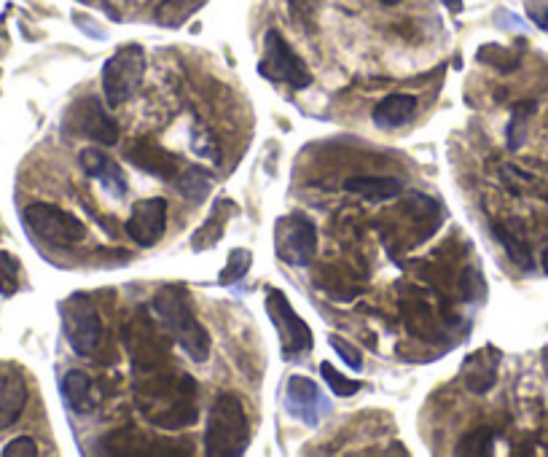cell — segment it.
<instances>
[{"label":"cell","mask_w":548,"mask_h":457,"mask_svg":"<svg viewBox=\"0 0 548 457\" xmlns=\"http://www.w3.org/2000/svg\"><path fill=\"white\" fill-rule=\"evenodd\" d=\"M250 267H253V253L245 251V248H234L229 253V261H226V267L221 272V285H237L242 277L248 275Z\"/></svg>","instance_id":"27"},{"label":"cell","mask_w":548,"mask_h":457,"mask_svg":"<svg viewBox=\"0 0 548 457\" xmlns=\"http://www.w3.org/2000/svg\"><path fill=\"white\" fill-rule=\"evenodd\" d=\"M417 113V97L411 95H390L385 100H379L371 111V119L382 130H398L411 116Z\"/></svg>","instance_id":"20"},{"label":"cell","mask_w":548,"mask_h":457,"mask_svg":"<svg viewBox=\"0 0 548 457\" xmlns=\"http://www.w3.org/2000/svg\"><path fill=\"white\" fill-rule=\"evenodd\" d=\"M22 221H25L27 229L38 240L46 242V245H54V248H70V245H78L86 237L84 224L73 213L46 205V202L27 205L25 213H22Z\"/></svg>","instance_id":"6"},{"label":"cell","mask_w":548,"mask_h":457,"mask_svg":"<svg viewBox=\"0 0 548 457\" xmlns=\"http://www.w3.org/2000/svg\"><path fill=\"white\" fill-rule=\"evenodd\" d=\"M441 3H444L452 14H460V11H463V0H441Z\"/></svg>","instance_id":"35"},{"label":"cell","mask_w":548,"mask_h":457,"mask_svg":"<svg viewBox=\"0 0 548 457\" xmlns=\"http://www.w3.org/2000/svg\"><path fill=\"white\" fill-rule=\"evenodd\" d=\"M540 361H543V369H546V374H548V347L543 350V353H540Z\"/></svg>","instance_id":"36"},{"label":"cell","mask_w":548,"mask_h":457,"mask_svg":"<svg viewBox=\"0 0 548 457\" xmlns=\"http://www.w3.org/2000/svg\"><path fill=\"white\" fill-rule=\"evenodd\" d=\"M175 189H178L183 197L189 199V202H197V205H202V202L210 197L213 178H210V173H207L205 167L194 164V167H189L186 173L175 178Z\"/></svg>","instance_id":"23"},{"label":"cell","mask_w":548,"mask_h":457,"mask_svg":"<svg viewBox=\"0 0 548 457\" xmlns=\"http://www.w3.org/2000/svg\"><path fill=\"white\" fill-rule=\"evenodd\" d=\"M78 164L84 167V173L89 178H95L97 183H103V189L111 197H124L127 194V178L121 173V167L113 162L111 156H105L100 148H84L78 156Z\"/></svg>","instance_id":"17"},{"label":"cell","mask_w":548,"mask_h":457,"mask_svg":"<svg viewBox=\"0 0 548 457\" xmlns=\"http://www.w3.org/2000/svg\"><path fill=\"white\" fill-rule=\"evenodd\" d=\"M62 331L76 355H92L103 339V320L95 302L86 294H73L60 304Z\"/></svg>","instance_id":"5"},{"label":"cell","mask_w":548,"mask_h":457,"mask_svg":"<svg viewBox=\"0 0 548 457\" xmlns=\"http://www.w3.org/2000/svg\"><path fill=\"white\" fill-rule=\"evenodd\" d=\"M19 288V261L0 251V296H14Z\"/></svg>","instance_id":"29"},{"label":"cell","mask_w":548,"mask_h":457,"mask_svg":"<svg viewBox=\"0 0 548 457\" xmlns=\"http://www.w3.org/2000/svg\"><path fill=\"white\" fill-rule=\"evenodd\" d=\"M540 264H543V269H546V275H548V251H543V259H540Z\"/></svg>","instance_id":"37"},{"label":"cell","mask_w":548,"mask_h":457,"mask_svg":"<svg viewBox=\"0 0 548 457\" xmlns=\"http://www.w3.org/2000/svg\"><path fill=\"white\" fill-rule=\"evenodd\" d=\"M288 3H291L293 17H299V19H309L312 14H315L317 6H320V0H288Z\"/></svg>","instance_id":"34"},{"label":"cell","mask_w":548,"mask_h":457,"mask_svg":"<svg viewBox=\"0 0 548 457\" xmlns=\"http://www.w3.org/2000/svg\"><path fill=\"white\" fill-rule=\"evenodd\" d=\"M266 312H269L272 326L277 328L280 353H283L285 361H293V358H299V355L312 350V328L299 318V312L293 310L283 291L272 288L266 294Z\"/></svg>","instance_id":"10"},{"label":"cell","mask_w":548,"mask_h":457,"mask_svg":"<svg viewBox=\"0 0 548 457\" xmlns=\"http://www.w3.org/2000/svg\"><path fill=\"white\" fill-rule=\"evenodd\" d=\"M535 113V103L532 100H522L511 108V121H508V148L516 151L522 148L524 138H527V121Z\"/></svg>","instance_id":"26"},{"label":"cell","mask_w":548,"mask_h":457,"mask_svg":"<svg viewBox=\"0 0 548 457\" xmlns=\"http://www.w3.org/2000/svg\"><path fill=\"white\" fill-rule=\"evenodd\" d=\"M524 9H527V17L532 19V25L540 27V30H548V0H527Z\"/></svg>","instance_id":"33"},{"label":"cell","mask_w":548,"mask_h":457,"mask_svg":"<svg viewBox=\"0 0 548 457\" xmlns=\"http://www.w3.org/2000/svg\"><path fill=\"white\" fill-rule=\"evenodd\" d=\"M65 130L76 138H86L100 146H116L119 143V124L113 119L103 100L95 95L78 97L65 113Z\"/></svg>","instance_id":"7"},{"label":"cell","mask_w":548,"mask_h":457,"mask_svg":"<svg viewBox=\"0 0 548 457\" xmlns=\"http://www.w3.org/2000/svg\"><path fill=\"white\" fill-rule=\"evenodd\" d=\"M320 377L328 382V388L334 390L336 396L339 398H347V396H355L360 390V382L358 380H347L344 374H339V371L331 366L328 361L320 363Z\"/></svg>","instance_id":"28"},{"label":"cell","mask_w":548,"mask_h":457,"mask_svg":"<svg viewBox=\"0 0 548 457\" xmlns=\"http://www.w3.org/2000/svg\"><path fill=\"white\" fill-rule=\"evenodd\" d=\"M492 234H495V240L506 248L508 259L514 261L516 267L524 269V272H530V269L535 267L530 242H527L524 226L519 224V221H503V224H495L492 226Z\"/></svg>","instance_id":"18"},{"label":"cell","mask_w":548,"mask_h":457,"mask_svg":"<svg viewBox=\"0 0 548 457\" xmlns=\"http://www.w3.org/2000/svg\"><path fill=\"white\" fill-rule=\"evenodd\" d=\"M151 304H154L156 318L162 320L180 350L194 363H205L210 358V334L191 310L189 294L180 285H167L154 296Z\"/></svg>","instance_id":"2"},{"label":"cell","mask_w":548,"mask_h":457,"mask_svg":"<svg viewBox=\"0 0 548 457\" xmlns=\"http://www.w3.org/2000/svg\"><path fill=\"white\" fill-rule=\"evenodd\" d=\"M285 409L291 417L315 428L331 412V401L309 377H291L285 385Z\"/></svg>","instance_id":"12"},{"label":"cell","mask_w":548,"mask_h":457,"mask_svg":"<svg viewBox=\"0 0 548 457\" xmlns=\"http://www.w3.org/2000/svg\"><path fill=\"white\" fill-rule=\"evenodd\" d=\"M60 390L68 409H73L76 414H89L97 409L95 393H92V380L86 377L84 371H68V374L62 377Z\"/></svg>","instance_id":"21"},{"label":"cell","mask_w":548,"mask_h":457,"mask_svg":"<svg viewBox=\"0 0 548 457\" xmlns=\"http://www.w3.org/2000/svg\"><path fill=\"white\" fill-rule=\"evenodd\" d=\"M103 452L113 457H186L191 447H183V441H156L148 439L137 428H119L108 433L103 441Z\"/></svg>","instance_id":"11"},{"label":"cell","mask_w":548,"mask_h":457,"mask_svg":"<svg viewBox=\"0 0 548 457\" xmlns=\"http://www.w3.org/2000/svg\"><path fill=\"white\" fill-rule=\"evenodd\" d=\"M344 189L369 202H390V199L401 197L403 183L390 175H355L344 181Z\"/></svg>","instance_id":"19"},{"label":"cell","mask_w":548,"mask_h":457,"mask_svg":"<svg viewBox=\"0 0 548 457\" xmlns=\"http://www.w3.org/2000/svg\"><path fill=\"white\" fill-rule=\"evenodd\" d=\"M127 162L135 164L137 170L154 175L159 181H175L180 170V159L156 140H135L127 148Z\"/></svg>","instance_id":"14"},{"label":"cell","mask_w":548,"mask_h":457,"mask_svg":"<svg viewBox=\"0 0 548 457\" xmlns=\"http://www.w3.org/2000/svg\"><path fill=\"white\" fill-rule=\"evenodd\" d=\"M164 224H167V199L151 197L132 207L124 229H127V234L137 245L151 248V245L162 240Z\"/></svg>","instance_id":"13"},{"label":"cell","mask_w":548,"mask_h":457,"mask_svg":"<svg viewBox=\"0 0 548 457\" xmlns=\"http://www.w3.org/2000/svg\"><path fill=\"white\" fill-rule=\"evenodd\" d=\"M234 213V202L232 199H215L213 210H210V218H207L205 224L199 226V232L194 234V251H207V248H213L215 242L223 237V226L226 221L232 218Z\"/></svg>","instance_id":"22"},{"label":"cell","mask_w":548,"mask_h":457,"mask_svg":"<svg viewBox=\"0 0 548 457\" xmlns=\"http://www.w3.org/2000/svg\"><path fill=\"white\" fill-rule=\"evenodd\" d=\"M454 452L460 457H489L495 452V433L489 428H473L460 439Z\"/></svg>","instance_id":"24"},{"label":"cell","mask_w":548,"mask_h":457,"mask_svg":"<svg viewBox=\"0 0 548 457\" xmlns=\"http://www.w3.org/2000/svg\"><path fill=\"white\" fill-rule=\"evenodd\" d=\"M258 73L277 84H288L293 89L312 87V73L307 62L293 52L288 41L277 30L264 35V60L258 62Z\"/></svg>","instance_id":"8"},{"label":"cell","mask_w":548,"mask_h":457,"mask_svg":"<svg viewBox=\"0 0 548 457\" xmlns=\"http://www.w3.org/2000/svg\"><path fill=\"white\" fill-rule=\"evenodd\" d=\"M382 6H395V3H401V0H379Z\"/></svg>","instance_id":"38"},{"label":"cell","mask_w":548,"mask_h":457,"mask_svg":"<svg viewBox=\"0 0 548 457\" xmlns=\"http://www.w3.org/2000/svg\"><path fill=\"white\" fill-rule=\"evenodd\" d=\"M274 251L291 267H309L317 253V229L304 213H288L274 224Z\"/></svg>","instance_id":"9"},{"label":"cell","mask_w":548,"mask_h":457,"mask_svg":"<svg viewBox=\"0 0 548 457\" xmlns=\"http://www.w3.org/2000/svg\"><path fill=\"white\" fill-rule=\"evenodd\" d=\"M137 406L156 428L178 431L197 420V385L186 374L148 377L137 385Z\"/></svg>","instance_id":"1"},{"label":"cell","mask_w":548,"mask_h":457,"mask_svg":"<svg viewBox=\"0 0 548 457\" xmlns=\"http://www.w3.org/2000/svg\"><path fill=\"white\" fill-rule=\"evenodd\" d=\"M191 148H194V154L207 159V162L221 164V146H218L213 135L207 130H202V127H194V132H191Z\"/></svg>","instance_id":"30"},{"label":"cell","mask_w":548,"mask_h":457,"mask_svg":"<svg viewBox=\"0 0 548 457\" xmlns=\"http://www.w3.org/2000/svg\"><path fill=\"white\" fill-rule=\"evenodd\" d=\"M38 455V444H35L30 436H17L14 441L6 444L3 449V457H35Z\"/></svg>","instance_id":"32"},{"label":"cell","mask_w":548,"mask_h":457,"mask_svg":"<svg viewBox=\"0 0 548 457\" xmlns=\"http://www.w3.org/2000/svg\"><path fill=\"white\" fill-rule=\"evenodd\" d=\"M146 68V52L137 44L121 46L119 52L108 57V62L103 65V92L111 108H119L121 103H127L137 95Z\"/></svg>","instance_id":"4"},{"label":"cell","mask_w":548,"mask_h":457,"mask_svg":"<svg viewBox=\"0 0 548 457\" xmlns=\"http://www.w3.org/2000/svg\"><path fill=\"white\" fill-rule=\"evenodd\" d=\"M476 57H479V62H484L489 68L500 70V73H511V70H516L522 65V57H519V54L497 44H484L479 52H476Z\"/></svg>","instance_id":"25"},{"label":"cell","mask_w":548,"mask_h":457,"mask_svg":"<svg viewBox=\"0 0 548 457\" xmlns=\"http://www.w3.org/2000/svg\"><path fill=\"white\" fill-rule=\"evenodd\" d=\"M250 444V423L245 406L232 393H218L210 404L205 425V455L240 457Z\"/></svg>","instance_id":"3"},{"label":"cell","mask_w":548,"mask_h":457,"mask_svg":"<svg viewBox=\"0 0 548 457\" xmlns=\"http://www.w3.org/2000/svg\"><path fill=\"white\" fill-rule=\"evenodd\" d=\"M328 345L334 347L336 353H339V358H342L347 366H350L352 371H363V358H360V350L355 345H350L347 339L342 337H328Z\"/></svg>","instance_id":"31"},{"label":"cell","mask_w":548,"mask_h":457,"mask_svg":"<svg viewBox=\"0 0 548 457\" xmlns=\"http://www.w3.org/2000/svg\"><path fill=\"white\" fill-rule=\"evenodd\" d=\"M27 406V382L11 363H0V431L17 423Z\"/></svg>","instance_id":"15"},{"label":"cell","mask_w":548,"mask_h":457,"mask_svg":"<svg viewBox=\"0 0 548 457\" xmlns=\"http://www.w3.org/2000/svg\"><path fill=\"white\" fill-rule=\"evenodd\" d=\"M497 369H500V350L495 347H481L471 353L463 363V385L476 396H484L495 388Z\"/></svg>","instance_id":"16"}]
</instances>
